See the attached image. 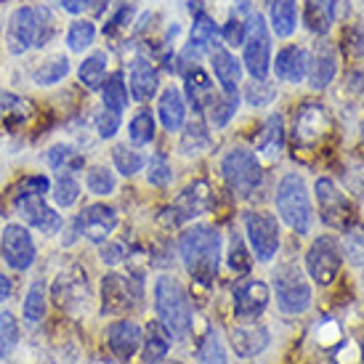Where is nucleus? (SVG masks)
Listing matches in <instances>:
<instances>
[{
    "instance_id": "1",
    "label": "nucleus",
    "mask_w": 364,
    "mask_h": 364,
    "mask_svg": "<svg viewBox=\"0 0 364 364\" xmlns=\"http://www.w3.org/2000/svg\"><path fill=\"white\" fill-rule=\"evenodd\" d=\"M186 272L200 284H213L221 258V237L213 226H192L178 242Z\"/></svg>"
},
{
    "instance_id": "2",
    "label": "nucleus",
    "mask_w": 364,
    "mask_h": 364,
    "mask_svg": "<svg viewBox=\"0 0 364 364\" xmlns=\"http://www.w3.org/2000/svg\"><path fill=\"white\" fill-rule=\"evenodd\" d=\"M53 30V16L48 9H35V6H21L11 14L9 30H6V43H9V51L14 56L27 53L35 46H46L51 41Z\"/></svg>"
},
{
    "instance_id": "3",
    "label": "nucleus",
    "mask_w": 364,
    "mask_h": 364,
    "mask_svg": "<svg viewBox=\"0 0 364 364\" xmlns=\"http://www.w3.org/2000/svg\"><path fill=\"white\" fill-rule=\"evenodd\" d=\"M48 192H51V181L46 176H27L14 192V205L32 229L43 234H56L61 229V215L46 205Z\"/></svg>"
},
{
    "instance_id": "4",
    "label": "nucleus",
    "mask_w": 364,
    "mask_h": 364,
    "mask_svg": "<svg viewBox=\"0 0 364 364\" xmlns=\"http://www.w3.org/2000/svg\"><path fill=\"white\" fill-rule=\"evenodd\" d=\"M154 309L160 324L176 341H183L192 333V306L183 293V287L173 277H160L154 284Z\"/></svg>"
},
{
    "instance_id": "5",
    "label": "nucleus",
    "mask_w": 364,
    "mask_h": 364,
    "mask_svg": "<svg viewBox=\"0 0 364 364\" xmlns=\"http://www.w3.org/2000/svg\"><path fill=\"white\" fill-rule=\"evenodd\" d=\"M277 213L282 215V221L298 234H309L311 232V200H309V189H306V181L298 176V173H287L279 186H277Z\"/></svg>"
},
{
    "instance_id": "6",
    "label": "nucleus",
    "mask_w": 364,
    "mask_h": 364,
    "mask_svg": "<svg viewBox=\"0 0 364 364\" xmlns=\"http://www.w3.org/2000/svg\"><path fill=\"white\" fill-rule=\"evenodd\" d=\"M240 14H245L247 41H245V70L253 75V80H266L272 72V38L266 30V21L250 3H240Z\"/></svg>"
},
{
    "instance_id": "7",
    "label": "nucleus",
    "mask_w": 364,
    "mask_h": 364,
    "mask_svg": "<svg viewBox=\"0 0 364 364\" xmlns=\"http://www.w3.org/2000/svg\"><path fill=\"white\" fill-rule=\"evenodd\" d=\"M221 173L226 183L240 197H250L263 183V171L250 149H232V152H226V157L221 160Z\"/></svg>"
},
{
    "instance_id": "8",
    "label": "nucleus",
    "mask_w": 364,
    "mask_h": 364,
    "mask_svg": "<svg viewBox=\"0 0 364 364\" xmlns=\"http://www.w3.org/2000/svg\"><path fill=\"white\" fill-rule=\"evenodd\" d=\"M277 304L284 314H304L311 306V287L298 266H282L274 279Z\"/></svg>"
},
{
    "instance_id": "9",
    "label": "nucleus",
    "mask_w": 364,
    "mask_h": 364,
    "mask_svg": "<svg viewBox=\"0 0 364 364\" xmlns=\"http://www.w3.org/2000/svg\"><path fill=\"white\" fill-rule=\"evenodd\" d=\"M117 229V213L107 208V205H88L85 210L72 221V237L67 245H72L77 237H85L96 245H104Z\"/></svg>"
},
{
    "instance_id": "10",
    "label": "nucleus",
    "mask_w": 364,
    "mask_h": 364,
    "mask_svg": "<svg viewBox=\"0 0 364 364\" xmlns=\"http://www.w3.org/2000/svg\"><path fill=\"white\" fill-rule=\"evenodd\" d=\"M306 266H309V274L314 277L316 284H333L335 277L341 274V266H343V255H341V245L335 237H319L314 240V245L306 253Z\"/></svg>"
},
{
    "instance_id": "11",
    "label": "nucleus",
    "mask_w": 364,
    "mask_h": 364,
    "mask_svg": "<svg viewBox=\"0 0 364 364\" xmlns=\"http://www.w3.org/2000/svg\"><path fill=\"white\" fill-rule=\"evenodd\" d=\"M104 314H128L141 306V282L125 274H107L102 282Z\"/></svg>"
},
{
    "instance_id": "12",
    "label": "nucleus",
    "mask_w": 364,
    "mask_h": 364,
    "mask_svg": "<svg viewBox=\"0 0 364 364\" xmlns=\"http://www.w3.org/2000/svg\"><path fill=\"white\" fill-rule=\"evenodd\" d=\"M314 192H316V203H319V215L327 226H333V229H348L351 226V218H354L351 203L335 186L333 178H316Z\"/></svg>"
},
{
    "instance_id": "13",
    "label": "nucleus",
    "mask_w": 364,
    "mask_h": 364,
    "mask_svg": "<svg viewBox=\"0 0 364 364\" xmlns=\"http://www.w3.org/2000/svg\"><path fill=\"white\" fill-rule=\"evenodd\" d=\"M245 232L253 245V253L258 261H272L279 250V223L272 213H247L245 215Z\"/></svg>"
},
{
    "instance_id": "14",
    "label": "nucleus",
    "mask_w": 364,
    "mask_h": 364,
    "mask_svg": "<svg viewBox=\"0 0 364 364\" xmlns=\"http://www.w3.org/2000/svg\"><path fill=\"white\" fill-rule=\"evenodd\" d=\"M210 205H213L210 186L205 181H197V183H192V186H186L181 192V197L165 210L162 223H165V226H178V223L192 221V218L210 210Z\"/></svg>"
},
{
    "instance_id": "15",
    "label": "nucleus",
    "mask_w": 364,
    "mask_h": 364,
    "mask_svg": "<svg viewBox=\"0 0 364 364\" xmlns=\"http://www.w3.org/2000/svg\"><path fill=\"white\" fill-rule=\"evenodd\" d=\"M0 250H3V261L9 263L14 272H27L35 263V242L32 234L21 226V223H9L3 229V240H0Z\"/></svg>"
},
{
    "instance_id": "16",
    "label": "nucleus",
    "mask_w": 364,
    "mask_h": 364,
    "mask_svg": "<svg viewBox=\"0 0 364 364\" xmlns=\"http://www.w3.org/2000/svg\"><path fill=\"white\" fill-rule=\"evenodd\" d=\"M269 298H272V290H269L266 282H261V279H242L232 293L234 316L240 322H253L255 316H261L266 311Z\"/></svg>"
},
{
    "instance_id": "17",
    "label": "nucleus",
    "mask_w": 364,
    "mask_h": 364,
    "mask_svg": "<svg viewBox=\"0 0 364 364\" xmlns=\"http://www.w3.org/2000/svg\"><path fill=\"white\" fill-rule=\"evenodd\" d=\"M330 114L322 104H304V109L295 114V144L301 146H316L330 133Z\"/></svg>"
},
{
    "instance_id": "18",
    "label": "nucleus",
    "mask_w": 364,
    "mask_h": 364,
    "mask_svg": "<svg viewBox=\"0 0 364 364\" xmlns=\"http://www.w3.org/2000/svg\"><path fill=\"white\" fill-rule=\"evenodd\" d=\"M335 72H338V51L333 43H316L314 48V59H309V82L314 91H322L333 82Z\"/></svg>"
},
{
    "instance_id": "19",
    "label": "nucleus",
    "mask_w": 364,
    "mask_h": 364,
    "mask_svg": "<svg viewBox=\"0 0 364 364\" xmlns=\"http://www.w3.org/2000/svg\"><path fill=\"white\" fill-rule=\"evenodd\" d=\"M107 341H109V351L120 362H128L136 351H139V346L144 343V335H141V327L131 319H122V322H114L109 327V333H107Z\"/></svg>"
},
{
    "instance_id": "20",
    "label": "nucleus",
    "mask_w": 364,
    "mask_h": 364,
    "mask_svg": "<svg viewBox=\"0 0 364 364\" xmlns=\"http://www.w3.org/2000/svg\"><path fill=\"white\" fill-rule=\"evenodd\" d=\"M88 279L82 277L80 269H70V272H61L59 279L53 282V298L56 304L64 309H72L75 304H88Z\"/></svg>"
},
{
    "instance_id": "21",
    "label": "nucleus",
    "mask_w": 364,
    "mask_h": 364,
    "mask_svg": "<svg viewBox=\"0 0 364 364\" xmlns=\"http://www.w3.org/2000/svg\"><path fill=\"white\" fill-rule=\"evenodd\" d=\"M272 70L279 80L298 85L309 75V53L304 48H298V46H287V48L277 53V59L272 61Z\"/></svg>"
},
{
    "instance_id": "22",
    "label": "nucleus",
    "mask_w": 364,
    "mask_h": 364,
    "mask_svg": "<svg viewBox=\"0 0 364 364\" xmlns=\"http://www.w3.org/2000/svg\"><path fill=\"white\" fill-rule=\"evenodd\" d=\"M266 346H269V330H266L263 324L245 322L232 330V348L237 356L250 359V356L261 354Z\"/></svg>"
},
{
    "instance_id": "23",
    "label": "nucleus",
    "mask_w": 364,
    "mask_h": 364,
    "mask_svg": "<svg viewBox=\"0 0 364 364\" xmlns=\"http://www.w3.org/2000/svg\"><path fill=\"white\" fill-rule=\"evenodd\" d=\"M210 61H213V72H215V80L221 82V88L226 93H234L237 85L242 80V64L240 59L229 53L221 46H213L210 48Z\"/></svg>"
},
{
    "instance_id": "24",
    "label": "nucleus",
    "mask_w": 364,
    "mask_h": 364,
    "mask_svg": "<svg viewBox=\"0 0 364 364\" xmlns=\"http://www.w3.org/2000/svg\"><path fill=\"white\" fill-rule=\"evenodd\" d=\"M128 82H131L128 88H131L133 99H139V102H149L154 93H157L160 75H157V70H154V64L149 59H133Z\"/></svg>"
},
{
    "instance_id": "25",
    "label": "nucleus",
    "mask_w": 364,
    "mask_h": 364,
    "mask_svg": "<svg viewBox=\"0 0 364 364\" xmlns=\"http://www.w3.org/2000/svg\"><path fill=\"white\" fill-rule=\"evenodd\" d=\"M157 114H160L162 128L168 133L181 131L183 120H186V104H183V96L178 88H165L160 96V104H157Z\"/></svg>"
},
{
    "instance_id": "26",
    "label": "nucleus",
    "mask_w": 364,
    "mask_h": 364,
    "mask_svg": "<svg viewBox=\"0 0 364 364\" xmlns=\"http://www.w3.org/2000/svg\"><path fill=\"white\" fill-rule=\"evenodd\" d=\"M215 35H218V27H215V21L210 19V16H205V14H200L197 19H194L192 24V35H189V46H186V51H183V56L189 59H197L200 53L210 51L213 46H215Z\"/></svg>"
},
{
    "instance_id": "27",
    "label": "nucleus",
    "mask_w": 364,
    "mask_h": 364,
    "mask_svg": "<svg viewBox=\"0 0 364 364\" xmlns=\"http://www.w3.org/2000/svg\"><path fill=\"white\" fill-rule=\"evenodd\" d=\"M269 21H272V32L277 38H290L298 24V3L295 0H272Z\"/></svg>"
},
{
    "instance_id": "28",
    "label": "nucleus",
    "mask_w": 364,
    "mask_h": 364,
    "mask_svg": "<svg viewBox=\"0 0 364 364\" xmlns=\"http://www.w3.org/2000/svg\"><path fill=\"white\" fill-rule=\"evenodd\" d=\"M335 21V0H306V27L316 35H327Z\"/></svg>"
},
{
    "instance_id": "29",
    "label": "nucleus",
    "mask_w": 364,
    "mask_h": 364,
    "mask_svg": "<svg viewBox=\"0 0 364 364\" xmlns=\"http://www.w3.org/2000/svg\"><path fill=\"white\" fill-rule=\"evenodd\" d=\"M107 64H109V56L104 51H96L91 53L88 59L80 64V70H77V77L80 82L88 88V91H99L107 80Z\"/></svg>"
},
{
    "instance_id": "30",
    "label": "nucleus",
    "mask_w": 364,
    "mask_h": 364,
    "mask_svg": "<svg viewBox=\"0 0 364 364\" xmlns=\"http://www.w3.org/2000/svg\"><path fill=\"white\" fill-rule=\"evenodd\" d=\"M237 109H240V96H237V91L234 93L223 91L221 96L213 93V99L208 102V114H210L213 128H226L229 120L237 114Z\"/></svg>"
},
{
    "instance_id": "31",
    "label": "nucleus",
    "mask_w": 364,
    "mask_h": 364,
    "mask_svg": "<svg viewBox=\"0 0 364 364\" xmlns=\"http://www.w3.org/2000/svg\"><path fill=\"white\" fill-rule=\"evenodd\" d=\"M171 348V333L162 327V324H149L146 330V341H144V362L157 364L168 356Z\"/></svg>"
},
{
    "instance_id": "32",
    "label": "nucleus",
    "mask_w": 364,
    "mask_h": 364,
    "mask_svg": "<svg viewBox=\"0 0 364 364\" xmlns=\"http://www.w3.org/2000/svg\"><path fill=\"white\" fill-rule=\"evenodd\" d=\"M186 93H189L194 109H205L213 99V80L200 67H192V72L186 75Z\"/></svg>"
},
{
    "instance_id": "33",
    "label": "nucleus",
    "mask_w": 364,
    "mask_h": 364,
    "mask_svg": "<svg viewBox=\"0 0 364 364\" xmlns=\"http://www.w3.org/2000/svg\"><path fill=\"white\" fill-rule=\"evenodd\" d=\"M104 107L112 112H122L128 107V85H125V75L122 72H112L102 85Z\"/></svg>"
},
{
    "instance_id": "34",
    "label": "nucleus",
    "mask_w": 364,
    "mask_h": 364,
    "mask_svg": "<svg viewBox=\"0 0 364 364\" xmlns=\"http://www.w3.org/2000/svg\"><path fill=\"white\" fill-rule=\"evenodd\" d=\"M258 152L263 154H279L284 146V131H282V114H272L266 125H263L261 136H258Z\"/></svg>"
},
{
    "instance_id": "35",
    "label": "nucleus",
    "mask_w": 364,
    "mask_h": 364,
    "mask_svg": "<svg viewBox=\"0 0 364 364\" xmlns=\"http://www.w3.org/2000/svg\"><path fill=\"white\" fill-rule=\"evenodd\" d=\"M96 41V24L88 19H77L70 24L67 30V48L75 53H82L85 48H91Z\"/></svg>"
},
{
    "instance_id": "36",
    "label": "nucleus",
    "mask_w": 364,
    "mask_h": 364,
    "mask_svg": "<svg viewBox=\"0 0 364 364\" xmlns=\"http://www.w3.org/2000/svg\"><path fill=\"white\" fill-rule=\"evenodd\" d=\"M67 75H70V59L67 56H56V59L46 61V64H41L38 70L32 72V80H35V85H56Z\"/></svg>"
},
{
    "instance_id": "37",
    "label": "nucleus",
    "mask_w": 364,
    "mask_h": 364,
    "mask_svg": "<svg viewBox=\"0 0 364 364\" xmlns=\"http://www.w3.org/2000/svg\"><path fill=\"white\" fill-rule=\"evenodd\" d=\"M51 197L59 208H72V205L80 200V183L75 181L72 173H64V176H59L56 183L51 186Z\"/></svg>"
},
{
    "instance_id": "38",
    "label": "nucleus",
    "mask_w": 364,
    "mask_h": 364,
    "mask_svg": "<svg viewBox=\"0 0 364 364\" xmlns=\"http://www.w3.org/2000/svg\"><path fill=\"white\" fill-rule=\"evenodd\" d=\"M32 114V104L16 93L0 91V117L3 120H27Z\"/></svg>"
},
{
    "instance_id": "39",
    "label": "nucleus",
    "mask_w": 364,
    "mask_h": 364,
    "mask_svg": "<svg viewBox=\"0 0 364 364\" xmlns=\"http://www.w3.org/2000/svg\"><path fill=\"white\" fill-rule=\"evenodd\" d=\"M128 136L136 146H144V144H152L154 139V117L149 109H141L128 125Z\"/></svg>"
},
{
    "instance_id": "40",
    "label": "nucleus",
    "mask_w": 364,
    "mask_h": 364,
    "mask_svg": "<svg viewBox=\"0 0 364 364\" xmlns=\"http://www.w3.org/2000/svg\"><path fill=\"white\" fill-rule=\"evenodd\" d=\"M24 319L30 324H38L46 316V284L43 282H35L30 287V293L24 298Z\"/></svg>"
},
{
    "instance_id": "41",
    "label": "nucleus",
    "mask_w": 364,
    "mask_h": 364,
    "mask_svg": "<svg viewBox=\"0 0 364 364\" xmlns=\"http://www.w3.org/2000/svg\"><path fill=\"white\" fill-rule=\"evenodd\" d=\"M48 162H51V168H56V171H77V168L85 165L82 154L75 146H64V144L48 149Z\"/></svg>"
},
{
    "instance_id": "42",
    "label": "nucleus",
    "mask_w": 364,
    "mask_h": 364,
    "mask_svg": "<svg viewBox=\"0 0 364 364\" xmlns=\"http://www.w3.org/2000/svg\"><path fill=\"white\" fill-rule=\"evenodd\" d=\"M85 186H88L91 194L104 197V194H112L117 189V178H114V173L107 171L104 165H96V168H91L88 176H85Z\"/></svg>"
},
{
    "instance_id": "43",
    "label": "nucleus",
    "mask_w": 364,
    "mask_h": 364,
    "mask_svg": "<svg viewBox=\"0 0 364 364\" xmlns=\"http://www.w3.org/2000/svg\"><path fill=\"white\" fill-rule=\"evenodd\" d=\"M16 343H19V324L14 319V314L3 311L0 314V359H6L16 348Z\"/></svg>"
},
{
    "instance_id": "44",
    "label": "nucleus",
    "mask_w": 364,
    "mask_h": 364,
    "mask_svg": "<svg viewBox=\"0 0 364 364\" xmlns=\"http://www.w3.org/2000/svg\"><path fill=\"white\" fill-rule=\"evenodd\" d=\"M112 160H114V168H117L122 176H133V173H139L144 168L141 154L136 152V149H128L125 144L112 149Z\"/></svg>"
},
{
    "instance_id": "45",
    "label": "nucleus",
    "mask_w": 364,
    "mask_h": 364,
    "mask_svg": "<svg viewBox=\"0 0 364 364\" xmlns=\"http://www.w3.org/2000/svg\"><path fill=\"white\" fill-rule=\"evenodd\" d=\"M210 146V136L205 131L203 125H189L181 136V154H200Z\"/></svg>"
},
{
    "instance_id": "46",
    "label": "nucleus",
    "mask_w": 364,
    "mask_h": 364,
    "mask_svg": "<svg viewBox=\"0 0 364 364\" xmlns=\"http://www.w3.org/2000/svg\"><path fill=\"white\" fill-rule=\"evenodd\" d=\"M200 364H229L218 333H208V338L203 341V346H200Z\"/></svg>"
},
{
    "instance_id": "47",
    "label": "nucleus",
    "mask_w": 364,
    "mask_h": 364,
    "mask_svg": "<svg viewBox=\"0 0 364 364\" xmlns=\"http://www.w3.org/2000/svg\"><path fill=\"white\" fill-rule=\"evenodd\" d=\"M343 253L364 269V226H354V229H346L343 240Z\"/></svg>"
},
{
    "instance_id": "48",
    "label": "nucleus",
    "mask_w": 364,
    "mask_h": 364,
    "mask_svg": "<svg viewBox=\"0 0 364 364\" xmlns=\"http://www.w3.org/2000/svg\"><path fill=\"white\" fill-rule=\"evenodd\" d=\"M146 178L152 186H168L173 181V171L171 162L165 160V154H154L149 160V171H146Z\"/></svg>"
},
{
    "instance_id": "49",
    "label": "nucleus",
    "mask_w": 364,
    "mask_h": 364,
    "mask_svg": "<svg viewBox=\"0 0 364 364\" xmlns=\"http://www.w3.org/2000/svg\"><path fill=\"white\" fill-rule=\"evenodd\" d=\"M343 48L351 59H364V24L356 21L343 35Z\"/></svg>"
},
{
    "instance_id": "50",
    "label": "nucleus",
    "mask_w": 364,
    "mask_h": 364,
    "mask_svg": "<svg viewBox=\"0 0 364 364\" xmlns=\"http://www.w3.org/2000/svg\"><path fill=\"white\" fill-rule=\"evenodd\" d=\"M274 96H277V91L266 80H253V85H247V91H245V99L253 107H269Z\"/></svg>"
},
{
    "instance_id": "51",
    "label": "nucleus",
    "mask_w": 364,
    "mask_h": 364,
    "mask_svg": "<svg viewBox=\"0 0 364 364\" xmlns=\"http://www.w3.org/2000/svg\"><path fill=\"white\" fill-rule=\"evenodd\" d=\"M229 266H232V272H240V274H245L250 269V255L245 250L240 234H232V242H229Z\"/></svg>"
},
{
    "instance_id": "52",
    "label": "nucleus",
    "mask_w": 364,
    "mask_h": 364,
    "mask_svg": "<svg viewBox=\"0 0 364 364\" xmlns=\"http://www.w3.org/2000/svg\"><path fill=\"white\" fill-rule=\"evenodd\" d=\"M221 35H223V43L232 46V48L245 46V41H247V24L240 16H232V19L226 21V27L221 30Z\"/></svg>"
},
{
    "instance_id": "53",
    "label": "nucleus",
    "mask_w": 364,
    "mask_h": 364,
    "mask_svg": "<svg viewBox=\"0 0 364 364\" xmlns=\"http://www.w3.org/2000/svg\"><path fill=\"white\" fill-rule=\"evenodd\" d=\"M93 122H96V131H99L102 139H112L117 133V128H120V112H112L104 107L102 112H96Z\"/></svg>"
},
{
    "instance_id": "54",
    "label": "nucleus",
    "mask_w": 364,
    "mask_h": 364,
    "mask_svg": "<svg viewBox=\"0 0 364 364\" xmlns=\"http://www.w3.org/2000/svg\"><path fill=\"white\" fill-rule=\"evenodd\" d=\"M122 258H125V247H122L120 242H109V240H107L102 247V261L114 266V263H120Z\"/></svg>"
},
{
    "instance_id": "55",
    "label": "nucleus",
    "mask_w": 364,
    "mask_h": 364,
    "mask_svg": "<svg viewBox=\"0 0 364 364\" xmlns=\"http://www.w3.org/2000/svg\"><path fill=\"white\" fill-rule=\"evenodd\" d=\"M59 3L67 14H82V11L91 6L93 0H59Z\"/></svg>"
},
{
    "instance_id": "56",
    "label": "nucleus",
    "mask_w": 364,
    "mask_h": 364,
    "mask_svg": "<svg viewBox=\"0 0 364 364\" xmlns=\"http://www.w3.org/2000/svg\"><path fill=\"white\" fill-rule=\"evenodd\" d=\"M9 295H11V279L6 274H0V304L9 301Z\"/></svg>"
},
{
    "instance_id": "57",
    "label": "nucleus",
    "mask_w": 364,
    "mask_h": 364,
    "mask_svg": "<svg viewBox=\"0 0 364 364\" xmlns=\"http://www.w3.org/2000/svg\"><path fill=\"white\" fill-rule=\"evenodd\" d=\"M356 82H364V72H356V77H354V85ZM359 91L364 93V85H359Z\"/></svg>"
},
{
    "instance_id": "58",
    "label": "nucleus",
    "mask_w": 364,
    "mask_h": 364,
    "mask_svg": "<svg viewBox=\"0 0 364 364\" xmlns=\"http://www.w3.org/2000/svg\"><path fill=\"white\" fill-rule=\"evenodd\" d=\"M362 362H364V341H362Z\"/></svg>"
},
{
    "instance_id": "59",
    "label": "nucleus",
    "mask_w": 364,
    "mask_h": 364,
    "mask_svg": "<svg viewBox=\"0 0 364 364\" xmlns=\"http://www.w3.org/2000/svg\"><path fill=\"white\" fill-rule=\"evenodd\" d=\"M362 144H364V125H362Z\"/></svg>"
},
{
    "instance_id": "60",
    "label": "nucleus",
    "mask_w": 364,
    "mask_h": 364,
    "mask_svg": "<svg viewBox=\"0 0 364 364\" xmlns=\"http://www.w3.org/2000/svg\"><path fill=\"white\" fill-rule=\"evenodd\" d=\"M171 364H178V362H171Z\"/></svg>"
},
{
    "instance_id": "61",
    "label": "nucleus",
    "mask_w": 364,
    "mask_h": 364,
    "mask_svg": "<svg viewBox=\"0 0 364 364\" xmlns=\"http://www.w3.org/2000/svg\"><path fill=\"white\" fill-rule=\"evenodd\" d=\"M362 272H364V269H362Z\"/></svg>"
}]
</instances>
